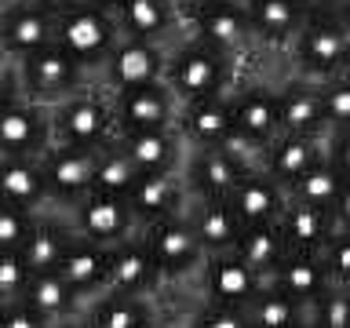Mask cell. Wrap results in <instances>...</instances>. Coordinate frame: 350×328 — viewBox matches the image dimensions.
<instances>
[{
	"label": "cell",
	"mask_w": 350,
	"mask_h": 328,
	"mask_svg": "<svg viewBox=\"0 0 350 328\" xmlns=\"http://www.w3.org/2000/svg\"><path fill=\"white\" fill-rule=\"evenodd\" d=\"M226 204L234 208L237 223L252 226V223H278L284 204H288V190L278 186L270 175L262 172H245L237 179V186L226 193Z\"/></svg>",
	"instance_id": "24"
},
{
	"label": "cell",
	"mask_w": 350,
	"mask_h": 328,
	"mask_svg": "<svg viewBox=\"0 0 350 328\" xmlns=\"http://www.w3.org/2000/svg\"><path fill=\"white\" fill-rule=\"evenodd\" d=\"M48 328H84L81 317H73V321H59V325H48Z\"/></svg>",
	"instance_id": "54"
},
{
	"label": "cell",
	"mask_w": 350,
	"mask_h": 328,
	"mask_svg": "<svg viewBox=\"0 0 350 328\" xmlns=\"http://www.w3.org/2000/svg\"><path fill=\"white\" fill-rule=\"evenodd\" d=\"M22 303H26L37 317H44L48 325L81 317V299H77L73 288L59 277V270H33L29 281H26V292H22Z\"/></svg>",
	"instance_id": "32"
},
{
	"label": "cell",
	"mask_w": 350,
	"mask_h": 328,
	"mask_svg": "<svg viewBox=\"0 0 350 328\" xmlns=\"http://www.w3.org/2000/svg\"><path fill=\"white\" fill-rule=\"evenodd\" d=\"M292 328H321V325L314 321V314H303V317H299V321H295Z\"/></svg>",
	"instance_id": "53"
},
{
	"label": "cell",
	"mask_w": 350,
	"mask_h": 328,
	"mask_svg": "<svg viewBox=\"0 0 350 328\" xmlns=\"http://www.w3.org/2000/svg\"><path fill=\"white\" fill-rule=\"evenodd\" d=\"M168 70V48L135 37H120L109 51V59L98 70V87H106L109 95L135 92V87H150L164 81Z\"/></svg>",
	"instance_id": "7"
},
{
	"label": "cell",
	"mask_w": 350,
	"mask_h": 328,
	"mask_svg": "<svg viewBox=\"0 0 350 328\" xmlns=\"http://www.w3.org/2000/svg\"><path fill=\"white\" fill-rule=\"evenodd\" d=\"M234 4H245V0H234Z\"/></svg>",
	"instance_id": "58"
},
{
	"label": "cell",
	"mask_w": 350,
	"mask_h": 328,
	"mask_svg": "<svg viewBox=\"0 0 350 328\" xmlns=\"http://www.w3.org/2000/svg\"><path fill=\"white\" fill-rule=\"evenodd\" d=\"M172 4H175V11H179L183 26H186V22H190L193 15H201V11L215 8V4H223V0H172Z\"/></svg>",
	"instance_id": "48"
},
{
	"label": "cell",
	"mask_w": 350,
	"mask_h": 328,
	"mask_svg": "<svg viewBox=\"0 0 350 328\" xmlns=\"http://www.w3.org/2000/svg\"><path fill=\"white\" fill-rule=\"evenodd\" d=\"M84 4H92L98 11H106V15H117V8L124 4V0H84Z\"/></svg>",
	"instance_id": "51"
},
{
	"label": "cell",
	"mask_w": 350,
	"mask_h": 328,
	"mask_svg": "<svg viewBox=\"0 0 350 328\" xmlns=\"http://www.w3.org/2000/svg\"><path fill=\"white\" fill-rule=\"evenodd\" d=\"M317 92H321V109H325L328 131L350 128V77L347 73L328 77V81L317 84Z\"/></svg>",
	"instance_id": "38"
},
{
	"label": "cell",
	"mask_w": 350,
	"mask_h": 328,
	"mask_svg": "<svg viewBox=\"0 0 350 328\" xmlns=\"http://www.w3.org/2000/svg\"><path fill=\"white\" fill-rule=\"evenodd\" d=\"M124 201H128V212H131L139 230L157 223V219H168L175 212H183L186 201H190L183 168L179 172H161V175H139V182L131 186V193Z\"/></svg>",
	"instance_id": "18"
},
{
	"label": "cell",
	"mask_w": 350,
	"mask_h": 328,
	"mask_svg": "<svg viewBox=\"0 0 350 328\" xmlns=\"http://www.w3.org/2000/svg\"><path fill=\"white\" fill-rule=\"evenodd\" d=\"M336 15L343 18V26L350 29V0H339V8H336Z\"/></svg>",
	"instance_id": "52"
},
{
	"label": "cell",
	"mask_w": 350,
	"mask_h": 328,
	"mask_svg": "<svg viewBox=\"0 0 350 328\" xmlns=\"http://www.w3.org/2000/svg\"><path fill=\"white\" fill-rule=\"evenodd\" d=\"M186 37L208 44L212 51L234 59L237 66L248 59L256 48V37H252V22H248V11L245 4H234V0H223V4L201 11L186 22Z\"/></svg>",
	"instance_id": "10"
},
{
	"label": "cell",
	"mask_w": 350,
	"mask_h": 328,
	"mask_svg": "<svg viewBox=\"0 0 350 328\" xmlns=\"http://www.w3.org/2000/svg\"><path fill=\"white\" fill-rule=\"evenodd\" d=\"M109 259H113V245H95V241H84L77 234H73L70 245H66L55 270H59V277L70 284L73 295L81 299V310H84V303H92L106 292Z\"/></svg>",
	"instance_id": "16"
},
{
	"label": "cell",
	"mask_w": 350,
	"mask_h": 328,
	"mask_svg": "<svg viewBox=\"0 0 350 328\" xmlns=\"http://www.w3.org/2000/svg\"><path fill=\"white\" fill-rule=\"evenodd\" d=\"M139 182V168L128 161V153L117 146V139L106 150H98V164H95V179L92 190L95 193H109V197H128L131 186Z\"/></svg>",
	"instance_id": "36"
},
{
	"label": "cell",
	"mask_w": 350,
	"mask_h": 328,
	"mask_svg": "<svg viewBox=\"0 0 350 328\" xmlns=\"http://www.w3.org/2000/svg\"><path fill=\"white\" fill-rule=\"evenodd\" d=\"M18 77H22V95L33 98V102H44V106H55L62 98L84 92L88 84H95V77L84 73L59 44H48L44 51L22 59Z\"/></svg>",
	"instance_id": "6"
},
{
	"label": "cell",
	"mask_w": 350,
	"mask_h": 328,
	"mask_svg": "<svg viewBox=\"0 0 350 328\" xmlns=\"http://www.w3.org/2000/svg\"><path fill=\"white\" fill-rule=\"evenodd\" d=\"M0 328H48L44 317H37L22 299L0 303Z\"/></svg>",
	"instance_id": "45"
},
{
	"label": "cell",
	"mask_w": 350,
	"mask_h": 328,
	"mask_svg": "<svg viewBox=\"0 0 350 328\" xmlns=\"http://www.w3.org/2000/svg\"><path fill=\"white\" fill-rule=\"evenodd\" d=\"M321 262L328 270V281L339 284V288H350V234L347 230H336L332 241L321 251Z\"/></svg>",
	"instance_id": "42"
},
{
	"label": "cell",
	"mask_w": 350,
	"mask_h": 328,
	"mask_svg": "<svg viewBox=\"0 0 350 328\" xmlns=\"http://www.w3.org/2000/svg\"><path fill=\"white\" fill-rule=\"evenodd\" d=\"M339 186H343V175L328 157H317L310 168H306L299 179L288 186V197L299 204H310V208H325L332 212L336 197H339Z\"/></svg>",
	"instance_id": "35"
},
{
	"label": "cell",
	"mask_w": 350,
	"mask_h": 328,
	"mask_svg": "<svg viewBox=\"0 0 350 328\" xmlns=\"http://www.w3.org/2000/svg\"><path fill=\"white\" fill-rule=\"evenodd\" d=\"M70 241H73V230H70L62 212H40L33 230H29V241L22 245V259H26L29 273L33 270H55Z\"/></svg>",
	"instance_id": "33"
},
{
	"label": "cell",
	"mask_w": 350,
	"mask_h": 328,
	"mask_svg": "<svg viewBox=\"0 0 350 328\" xmlns=\"http://www.w3.org/2000/svg\"><path fill=\"white\" fill-rule=\"evenodd\" d=\"M117 146L128 153V161L139 168V175L179 172L183 161H186V142L179 135V128L124 131V135H117Z\"/></svg>",
	"instance_id": "19"
},
{
	"label": "cell",
	"mask_w": 350,
	"mask_h": 328,
	"mask_svg": "<svg viewBox=\"0 0 350 328\" xmlns=\"http://www.w3.org/2000/svg\"><path fill=\"white\" fill-rule=\"evenodd\" d=\"M4 4H22V0H4Z\"/></svg>",
	"instance_id": "56"
},
{
	"label": "cell",
	"mask_w": 350,
	"mask_h": 328,
	"mask_svg": "<svg viewBox=\"0 0 350 328\" xmlns=\"http://www.w3.org/2000/svg\"><path fill=\"white\" fill-rule=\"evenodd\" d=\"M245 11L259 51H288V44L310 15L299 0H245Z\"/></svg>",
	"instance_id": "21"
},
{
	"label": "cell",
	"mask_w": 350,
	"mask_h": 328,
	"mask_svg": "<svg viewBox=\"0 0 350 328\" xmlns=\"http://www.w3.org/2000/svg\"><path fill=\"white\" fill-rule=\"evenodd\" d=\"M117 139L113 98L106 87L88 84L84 92L51 106V142L81 150H106Z\"/></svg>",
	"instance_id": "3"
},
{
	"label": "cell",
	"mask_w": 350,
	"mask_h": 328,
	"mask_svg": "<svg viewBox=\"0 0 350 328\" xmlns=\"http://www.w3.org/2000/svg\"><path fill=\"white\" fill-rule=\"evenodd\" d=\"M175 128H179L186 150H219V146H223V139L234 131L230 95H212V98L183 102Z\"/></svg>",
	"instance_id": "20"
},
{
	"label": "cell",
	"mask_w": 350,
	"mask_h": 328,
	"mask_svg": "<svg viewBox=\"0 0 350 328\" xmlns=\"http://www.w3.org/2000/svg\"><path fill=\"white\" fill-rule=\"evenodd\" d=\"M139 234L146 241V248H150L153 262H157L164 284L193 281V273L201 270V262H204V248H201V241H197L186 212L157 219V223L142 226Z\"/></svg>",
	"instance_id": "5"
},
{
	"label": "cell",
	"mask_w": 350,
	"mask_h": 328,
	"mask_svg": "<svg viewBox=\"0 0 350 328\" xmlns=\"http://www.w3.org/2000/svg\"><path fill=\"white\" fill-rule=\"evenodd\" d=\"M234 251L256 273L270 277V273L284 262V256H288V245H284V234H281L278 223H252V226H241V234L234 241Z\"/></svg>",
	"instance_id": "34"
},
{
	"label": "cell",
	"mask_w": 350,
	"mask_h": 328,
	"mask_svg": "<svg viewBox=\"0 0 350 328\" xmlns=\"http://www.w3.org/2000/svg\"><path fill=\"white\" fill-rule=\"evenodd\" d=\"M4 15H8V4L0 0V29H4Z\"/></svg>",
	"instance_id": "55"
},
{
	"label": "cell",
	"mask_w": 350,
	"mask_h": 328,
	"mask_svg": "<svg viewBox=\"0 0 350 328\" xmlns=\"http://www.w3.org/2000/svg\"><path fill=\"white\" fill-rule=\"evenodd\" d=\"M84 328H164L157 295H113L103 292L98 299L84 303Z\"/></svg>",
	"instance_id": "22"
},
{
	"label": "cell",
	"mask_w": 350,
	"mask_h": 328,
	"mask_svg": "<svg viewBox=\"0 0 350 328\" xmlns=\"http://www.w3.org/2000/svg\"><path fill=\"white\" fill-rule=\"evenodd\" d=\"M284 55H288L295 77L321 84L328 77H339L347 70L350 29L343 26V18L336 11H314V15H306L303 29L295 33V40L288 44Z\"/></svg>",
	"instance_id": "2"
},
{
	"label": "cell",
	"mask_w": 350,
	"mask_h": 328,
	"mask_svg": "<svg viewBox=\"0 0 350 328\" xmlns=\"http://www.w3.org/2000/svg\"><path fill=\"white\" fill-rule=\"evenodd\" d=\"M109 98H113L117 135L146 131V128H175V120H179V98L172 95V87L164 81L150 87H135V92L109 95Z\"/></svg>",
	"instance_id": "15"
},
{
	"label": "cell",
	"mask_w": 350,
	"mask_h": 328,
	"mask_svg": "<svg viewBox=\"0 0 350 328\" xmlns=\"http://www.w3.org/2000/svg\"><path fill=\"white\" fill-rule=\"evenodd\" d=\"M230 113L234 131L259 146H270L281 135V109H278V84L267 81H237L230 87Z\"/></svg>",
	"instance_id": "12"
},
{
	"label": "cell",
	"mask_w": 350,
	"mask_h": 328,
	"mask_svg": "<svg viewBox=\"0 0 350 328\" xmlns=\"http://www.w3.org/2000/svg\"><path fill=\"white\" fill-rule=\"evenodd\" d=\"M37 4H44L48 11H55V15H62V11H70L77 4H84V0H37Z\"/></svg>",
	"instance_id": "49"
},
{
	"label": "cell",
	"mask_w": 350,
	"mask_h": 328,
	"mask_svg": "<svg viewBox=\"0 0 350 328\" xmlns=\"http://www.w3.org/2000/svg\"><path fill=\"white\" fill-rule=\"evenodd\" d=\"M37 164H40L44 186H48V204H51V212H66V208H73L81 197L92 193L98 150L59 146V142H51V146L37 157Z\"/></svg>",
	"instance_id": "8"
},
{
	"label": "cell",
	"mask_w": 350,
	"mask_h": 328,
	"mask_svg": "<svg viewBox=\"0 0 350 328\" xmlns=\"http://www.w3.org/2000/svg\"><path fill=\"white\" fill-rule=\"evenodd\" d=\"M303 314H310V310H303L299 303H292L288 295L278 292L273 284H262V292L245 306V317H248L252 328H292Z\"/></svg>",
	"instance_id": "37"
},
{
	"label": "cell",
	"mask_w": 350,
	"mask_h": 328,
	"mask_svg": "<svg viewBox=\"0 0 350 328\" xmlns=\"http://www.w3.org/2000/svg\"><path fill=\"white\" fill-rule=\"evenodd\" d=\"M343 73H347V77H350V59H347V70H343Z\"/></svg>",
	"instance_id": "57"
},
{
	"label": "cell",
	"mask_w": 350,
	"mask_h": 328,
	"mask_svg": "<svg viewBox=\"0 0 350 328\" xmlns=\"http://www.w3.org/2000/svg\"><path fill=\"white\" fill-rule=\"evenodd\" d=\"M310 314H314V321L321 328H350V292L339 288V284H332Z\"/></svg>",
	"instance_id": "43"
},
{
	"label": "cell",
	"mask_w": 350,
	"mask_h": 328,
	"mask_svg": "<svg viewBox=\"0 0 350 328\" xmlns=\"http://www.w3.org/2000/svg\"><path fill=\"white\" fill-rule=\"evenodd\" d=\"M66 223L77 237L95 241V245H120L124 237L135 234V219L128 212L124 197H109V193H88L73 208H66Z\"/></svg>",
	"instance_id": "11"
},
{
	"label": "cell",
	"mask_w": 350,
	"mask_h": 328,
	"mask_svg": "<svg viewBox=\"0 0 350 328\" xmlns=\"http://www.w3.org/2000/svg\"><path fill=\"white\" fill-rule=\"evenodd\" d=\"M347 292H350V288H347Z\"/></svg>",
	"instance_id": "59"
},
{
	"label": "cell",
	"mask_w": 350,
	"mask_h": 328,
	"mask_svg": "<svg viewBox=\"0 0 350 328\" xmlns=\"http://www.w3.org/2000/svg\"><path fill=\"white\" fill-rule=\"evenodd\" d=\"M278 226L284 234L288 251H306V256H321L325 245L336 234V223H332V215H328L325 208L299 204V201H292V197H288V204H284Z\"/></svg>",
	"instance_id": "30"
},
{
	"label": "cell",
	"mask_w": 350,
	"mask_h": 328,
	"mask_svg": "<svg viewBox=\"0 0 350 328\" xmlns=\"http://www.w3.org/2000/svg\"><path fill=\"white\" fill-rule=\"evenodd\" d=\"M161 288H164V277H161L157 262H153L139 230L131 237H124L120 245H113L106 292H113V295H161Z\"/></svg>",
	"instance_id": "17"
},
{
	"label": "cell",
	"mask_w": 350,
	"mask_h": 328,
	"mask_svg": "<svg viewBox=\"0 0 350 328\" xmlns=\"http://www.w3.org/2000/svg\"><path fill=\"white\" fill-rule=\"evenodd\" d=\"M29 281V266L22 259V251H0V303L22 299Z\"/></svg>",
	"instance_id": "41"
},
{
	"label": "cell",
	"mask_w": 350,
	"mask_h": 328,
	"mask_svg": "<svg viewBox=\"0 0 350 328\" xmlns=\"http://www.w3.org/2000/svg\"><path fill=\"white\" fill-rule=\"evenodd\" d=\"M164 84L172 95L183 102L193 98H212V95H230L237 84V62L226 55L212 51L208 44L183 37L175 48H168V70H164Z\"/></svg>",
	"instance_id": "1"
},
{
	"label": "cell",
	"mask_w": 350,
	"mask_h": 328,
	"mask_svg": "<svg viewBox=\"0 0 350 328\" xmlns=\"http://www.w3.org/2000/svg\"><path fill=\"white\" fill-rule=\"evenodd\" d=\"M186 219H190L197 241H201L204 256H219V251H234V241L241 234V223L226 197H190L186 201Z\"/></svg>",
	"instance_id": "27"
},
{
	"label": "cell",
	"mask_w": 350,
	"mask_h": 328,
	"mask_svg": "<svg viewBox=\"0 0 350 328\" xmlns=\"http://www.w3.org/2000/svg\"><path fill=\"white\" fill-rule=\"evenodd\" d=\"M197 281V299L201 303H223V306H245L262 292L267 277L256 273L237 251H219V256H204L201 270L193 273Z\"/></svg>",
	"instance_id": "9"
},
{
	"label": "cell",
	"mask_w": 350,
	"mask_h": 328,
	"mask_svg": "<svg viewBox=\"0 0 350 328\" xmlns=\"http://www.w3.org/2000/svg\"><path fill=\"white\" fill-rule=\"evenodd\" d=\"M48 44H55V11H48L37 0L8 4L4 29H0V55H8L11 62H22L44 51Z\"/></svg>",
	"instance_id": "14"
},
{
	"label": "cell",
	"mask_w": 350,
	"mask_h": 328,
	"mask_svg": "<svg viewBox=\"0 0 350 328\" xmlns=\"http://www.w3.org/2000/svg\"><path fill=\"white\" fill-rule=\"evenodd\" d=\"M267 284L284 292L292 303H299L303 310H314V306L321 303V295L332 288L321 256H306V251H288L281 266L267 277Z\"/></svg>",
	"instance_id": "25"
},
{
	"label": "cell",
	"mask_w": 350,
	"mask_h": 328,
	"mask_svg": "<svg viewBox=\"0 0 350 328\" xmlns=\"http://www.w3.org/2000/svg\"><path fill=\"white\" fill-rule=\"evenodd\" d=\"M117 40H120L117 18L92 4H77L62 15H55V44L92 77L103 70Z\"/></svg>",
	"instance_id": "4"
},
{
	"label": "cell",
	"mask_w": 350,
	"mask_h": 328,
	"mask_svg": "<svg viewBox=\"0 0 350 328\" xmlns=\"http://www.w3.org/2000/svg\"><path fill=\"white\" fill-rule=\"evenodd\" d=\"M51 146V106L18 98L0 109V157H40Z\"/></svg>",
	"instance_id": "13"
},
{
	"label": "cell",
	"mask_w": 350,
	"mask_h": 328,
	"mask_svg": "<svg viewBox=\"0 0 350 328\" xmlns=\"http://www.w3.org/2000/svg\"><path fill=\"white\" fill-rule=\"evenodd\" d=\"M332 223L336 230H347L350 234V179H343V186H339V197H336V204H332Z\"/></svg>",
	"instance_id": "47"
},
{
	"label": "cell",
	"mask_w": 350,
	"mask_h": 328,
	"mask_svg": "<svg viewBox=\"0 0 350 328\" xmlns=\"http://www.w3.org/2000/svg\"><path fill=\"white\" fill-rule=\"evenodd\" d=\"M186 328H252L241 306L223 303H197L193 314L186 317Z\"/></svg>",
	"instance_id": "40"
},
{
	"label": "cell",
	"mask_w": 350,
	"mask_h": 328,
	"mask_svg": "<svg viewBox=\"0 0 350 328\" xmlns=\"http://www.w3.org/2000/svg\"><path fill=\"white\" fill-rule=\"evenodd\" d=\"M241 172L223 150H186L183 161V179L190 197H226L237 186Z\"/></svg>",
	"instance_id": "29"
},
{
	"label": "cell",
	"mask_w": 350,
	"mask_h": 328,
	"mask_svg": "<svg viewBox=\"0 0 350 328\" xmlns=\"http://www.w3.org/2000/svg\"><path fill=\"white\" fill-rule=\"evenodd\" d=\"M22 95V77H18V62H11L8 55H0V109H8L11 102H18Z\"/></svg>",
	"instance_id": "46"
},
{
	"label": "cell",
	"mask_w": 350,
	"mask_h": 328,
	"mask_svg": "<svg viewBox=\"0 0 350 328\" xmlns=\"http://www.w3.org/2000/svg\"><path fill=\"white\" fill-rule=\"evenodd\" d=\"M325 157L336 164L343 179H350V128L325 131Z\"/></svg>",
	"instance_id": "44"
},
{
	"label": "cell",
	"mask_w": 350,
	"mask_h": 328,
	"mask_svg": "<svg viewBox=\"0 0 350 328\" xmlns=\"http://www.w3.org/2000/svg\"><path fill=\"white\" fill-rule=\"evenodd\" d=\"M278 109H281V131H299V135H325V109L321 92L314 81L288 77L278 84Z\"/></svg>",
	"instance_id": "28"
},
{
	"label": "cell",
	"mask_w": 350,
	"mask_h": 328,
	"mask_svg": "<svg viewBox=\"0 0 350 328\" xmlns=\"http://www.w3.org/2000/svg\"><path fill=\"white\" fill-rule=\"evenodd\" d=\"M0 204L26 212H51L37 157H0Z\"/></svg>",
	"instance_id": "31"
},
{
	"label": "cell",
	"mask_w": 350,
	"mask_h": 328,
	"mask_svg": "<svg viewBox=\"0 0 350 328\" xmlns=\"http://www.w3.org/2000/svg\"><path fill=\"white\" fill-rule=\"evenodd\" d=\"M40 212H26L15 204H0V251H22L29 241V230Z\"/></svg>",
	"instance_id": "39"
},
{
	"label": "cell",
	"mask_w": 350,
	"mask_h": 328,
	"mask_svg": "<svg viewBox=\"0 0 350 328\" xmlns=\"http://www.w3.org/2000/svg\"><path fill=\"white\" fill-rule=\"evenodd\" d=\"M113 18H117L120 37L164 44V48L186 29L172 0H124Z\"/></svg>",
	"instance_id": "23"
},
{
	"label": "cell",
	"mask_w": 350,
	"mask_h": 328,
	"mask_svg": "<svg viewBox=\"0 0 350 328\" xmlns=\"http://www.w3.org/2000/svg\"><path fill=\"white\" fill-rule=\"evenodd\" d=\"M317 157H325V135H299V131H281L262 153V175H270L278 186H288L310 168Z\"/></svg>",
	"instance_id": "26"
},
{
	"label": "cell",
	"mask_w": 350,
	"mask_h": 328,
	"mask_svg": "<svg viewBox=\"0 0 350 328\" xmlns=\"http://www.w3.org/2000/svg\"><path fill=\"white\" fill-rule=\"evenodd\" d=\"M299 4L314 15V11H336V8H339V0H299Z\"/></svg>",
	"instance_id": "50"
}]
</instances>
